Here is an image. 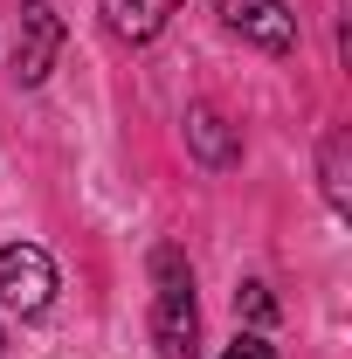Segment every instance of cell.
I'll list each match as a JSON object with an SVG mask.
<instances>
[{
  "mask_svg": "<svg viewBox=\"0 0 352 359\" xmlns=\"http://www.w3.org/2000/svg\"><path fill=\"white\" fill-rule=\"evenodd\" d=\"M194 339H201V318H194V290L180 276V256L159 249V297H152V346L159 359H194Z\"/></svg>",
  "mask_w": 352,
  "mask_h": 359,
  "instance_id": "obj_1",
  "label": "cell"
},
{
  "mask_svg": "<svg viewBox=\"0 0 352 359\" xmlns=\"http://www.w3.org/2000/svg\"><path fill=\"white\" fill-rule=\"evenodd\" d=\"M48 297H55V263H48L35 242H14V249H0V304L21 318L48 311Z\"/></svg>",
  "mask_w": 352,
  "mask_h": 359,
  "instance_id": "obj_2",
  "label": "cell"
},
{
  "mask_svg": "<svg viewBox=\"0 0 352 359\" xmlns=\"http://www.w3.org/2000/svg\"><path fill=\"white\" fill-rule=\"evenodd\" d=\"M221 21H228L242 42L269 48V55H283V48L297 42V14H290L283 0H221Z\"/></svg>",
  "mask_w": 352,
  "mask_h": 359,
  "instance_id": "obj_3",
  "label": "cell"
},
{
  "mask_svg": "<svg viewBox=\"0 0 352 359\" xmlns=\"http://www.w3.org/2000/svg\"><path fill=\"white\" fill-rule=\"evenodd\" d=\"M55 48H62V14L48 0H28L21 7V83H42L55 69Z\"/></svg>",
  "mask_w": 352,
  "mask_h": 359,
  "instance_id": "obj_4",
  "label": "cell"
},
{
  "mask_svg": "<svg viewBox=\"0 0 352 359\" xmlns=\"http://www.w3.org/2000/svg\"><path fill=\"white\" fill-rule=\"evenodd\" d=\"M173 7L180 0H104V21H111V35H125V42H152Z\"/></svg>",
  "mask_w": 352,
  "mask_h": 359,
  "instance_id": "obj_5",
  "label": "cell"
},
{
  "mask_svg": "<svg viewBox=\"0 0 352 359\" xmlns=\"http://www.w3.org/2000/svg\"><path fill=\"white\" fill-rule=\"evenodd\" d=\"M187 138H194V152L208 159V166H228L235 159V138H228V125H221V111H187Z\"/></svg>",
  "mask_w": 352,
  "mask_h": 359,
  "instance_id": "obj_6",
  "label": "cell"
},
{
  "mask_svg": "<svg viewBox=\"0 0 352 359\" xmlns=\"http://www.w3.org/2000/svg\"><path fill=\"white\" fill-rule=\"evenodd\" d=\"M235 304H242L249 318H276V304H269V290H263V283H249V290H235Z\"/></svg>",
  "mask_w": 352,
  "mask_h": 359,
  "instance_id": "obj_7",
  "label": "cell"
},
{
  "mask_svg": "<svg viewBox=\"0 0 352 359\" xmlns=\"http://www.w3.org/2000/svg\"><path fill=\"white\" fill-rule=\"evenodd\" d=\"M221 359H276V353H269L263 339H235V346H228V353H221Z\"/></svg>",
  "mask_w": 352,
  "mask_h": 359,
  "instance_id": "obj_8",
  "label": "cell"
}]
</instances>
